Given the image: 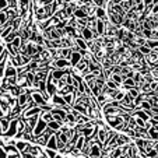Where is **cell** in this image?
I'll list each match as a JSON object with an SVG mask.
<instances>
[{
	"label": "cell",
	"instance_id": "1",
	"mask_svg": "<svg viewBox=\"0 0 158 158\" xmlns=\"http://www.w3.org/2000/svg\"><path fill=\"white\" fill-rule=\"evenodd\" d=\"M55 131L52 130V129L46 127L44 130V133L41 134V136H38V137L34 140V144H36V146H46V143H48V140L51 139V136L53 134Z\"/></svg>",
	"mask_w": 158,
	"mask_h": 158
},
{
	"label": "cell",
	"instance_id": "27",
	"mask_svg": "<svg viewBox=\"0 0 158 158\" xmlns=\"http://www.w3.org/2000/svg\"><path fill=\"white\" fill-rule=\"evenodd\" d=\"M9 21V17H7L6 11H0V25H4Z\"/></svg>",
	"mask_w": 158,
	"mask_h": 158
},
{
	"label": "cell",
	"instance_id": "37",
	"mask_svg": "<svg viewBox=\"0 0 158 158\" xmlns=\"http://www.w3.org/2000/svg\"><path fill=\"white\" fill-rule=\"evenodd\" d=\"M3 52H4V46H3V45H0V57H2Z\"/></svg>",
	"mask_w": 158,
	"mask_h": 158
},
{
	"label": "cell",
	"instance_id": "17",
	"mask_svg": "<svg viewBox=\"0 0 158 158\" xmlns=\"http://www.w3.org/2000/svg\"><path fill=\"white\" fill-rule=\"evenodd\" d=\"M73 15L76 17V20H80V18H87V17H88V15H87V13L84 11V10L81 9V7H80V9L77 7V9H76L74 11H73Z\"/></svg>",
	"mask_w": 158,
	"mask_h": 158
},
{
	"label": "cell",
	"instance_id": "15",
	"mask_svg": "<svg viewBox=\"0 0 158 158\" xmlns=\"http://www.w3.org/2000/svg\"><path fill=\"white\" fill-rule=\"evenodd\" d=\"M23 119H24V118H23ZM24 120L27 122V125L30 126V127L34 130L35 125L38 123V120H39V115H35V116H31V118H28V119H24Z\"/></svg>",
	"mask_w": 158,
	"mask_h": 158
},
{
	"label": "cell",
	"instance_id": "12",
	"mask_svg": "<svg viewBox=\"0 0 158 158\" xmlns=\"http://www.w3.org/2000/svg\"><path fill=\"white\" fill-rule=\"evenodd\" d=\"M74 87L73 85H67V84H66V85H63L62 88L60 89H57V94H59V95H64V94H72V93H74Z\"/></svg>",
	"mask_w": 158,
	"mask_h": 158
},
{
	"label": "cell",
	"instance_id": "39",
	"mask_svg": "<svg viewBox=\"0 0 158 158\" xmlns=\"http://www.w3.org/2000/svg\"><path fill=\"white\" fill-rule=\"evenodd\" d=\"M2 134H3V131H2V125H0V136H2Z\"/></svg>",
	"mask_w": 158,
	"mask_h": 158
},
{
	"label": "cell",
	"instance_id": "30",
	"mask_svg": "<svg viewBox=\"0 0 158 158\" xmlns=\"http://www.w3.org/2000/svg\"><path fill=\"white\" fill-rule=\"evenodd\" d=\"M6 46H7V52H9V53L11 55V57H14V56H17V55H18V53H17V51L14 49V46H13L11 44H7Z\"/></svg>",
	"mask_w": 158,
	"mask_h": 158
},
{
	"label": "cell",
	"instance_id": "35",
	"mask_svg": "<svg viewBox=\"0 0 158 158\" xmlns=\"http://www.w3.org/2000/svg\"><path fill=\"white\" fill-rule=\"evenodd\" d=\"M151 13H152V15H158V3L154 4V7H152Z\"/></svg>",
	"mask_w": 158,
	"mask_h": 158
},
{
	"label": "cell",
	"instance_id": "8",
	"mask_svg": "<svg viewBox=\"0 0 158 158\" xmlns=\"http://www.w3.org/2000/svg\"><path fill=\"white\" fill-rule=\"evenodd\" d=\"M83 59V56H81L80 53H78V51H73L72 52V56H70V66H73V67H76L77 66V63L80 62V60Z\"/></svg>",
	"mask_w": 158,
	"mask_h": 158
},
{
	"label": "cell",
	"instance_id": "4",
	"mask_svg": "<svg viewBox=\"0 0 158 158\" xmlns=\"http://www.w3.org/2000/svg\"><path fill=\"white\" fill-rule=\"evenodd\" d=\"M4 78H9V77H17V69L14 66L11 64L10 59L7 60V64H6V69H4Z\"/></svg>",
	"mask_w": 158,
	"mask_h": 158
},
{
	"label": "cell",
	"instance_id": "24",
	"mask_svg": "<svg viewBox=\"0 0 158 158\" xmlns=\"http://www.w3.org/2000/svg\"><path fill=\"white\" fill-rule=\"evenodd\" d=\"M110 80L114 81V83H116L118 85H120V84H123V78L120 74H110Z\"/></svg>",
	"mask_w": 158,
	"mask_h": 158
},
{
	"label": "cell",
	"instance_id": "43",
	"mask_svg": "<svg viewBox=\"0 0 158 158\" xmlns=\"http://www.w3.org/2000/svg\"><path fill=\"white\" fill-rule=\"evenodd\" d=\"M9 2H11V0H9Z\"/></svg>",
	"mask_w": 158,
	"mask_h": 158
},
{
	"label": "cell",
	"instance_id": "2",
	"mask_svg": "<svg viewBox=\"0 0 158 158\" xmlns=\"http://www.w3.org/2000/svg\"><path fill=\"white\" fill-rule=\"evenodd\" d=\"M46 127H48V123H46L41 116H39L38 123L35 125V127H34V130H32V136H34V139H36L38 136H41V134L44 133V130H45Z\"/></svg>",
	"mask_w": 158,
	"mask_h": 158
},
{
	"label": "cell",
	"instance_id": "5",
	"mask_svg": "<svg viewBox=\"0 0 158 158\" xmlns=\"http://www.w3.org/2000/svg\"><path fill=\"white\" fill-rule=\"evenodd\" d=\"M31 98L34 99V102L36 104V106H44V105L48 104V102L44 99V97L41 95V93H39V91H32V94H31Z\"/></svg>",
	"mask_w": 158,
	"mask_h": 158
},
{
	"label": "cell",
	"instance_id": "42",
	"mask_svg": "<svg viewBox=\"0 0 158 158\" xmlns=\"http://www.w3.org/2000/svg\"><path fill=\"white\" fill-rule=\"evenodd\" d=\"M0 85H2V81H0Z\"/></svg>",
	"mask_w": 158,
	"mask_h": 158
},
{
	"label": "cell",
	"instance_id": "23",
	"mask_svg": "<svg viewBox=\"0 0 158 158\" xmlns=\"http://www.w3.org/2000/svg\"><path fill=\"white\" fill-rule=\"evenodd\" d=\"M62 97H63V99H64L66 104H69V105L73 106V104H74V95H73V93L72 94H64V95H62Z\"/></svg>",
	"mask_w": 158,
	"mask_h": 158
},
{
	"label": "cell",
	"instance_id": "7",
	"mask_svg": "<svg viewBox=\"0 0 158 158\" xmlns=\"http://www.w3.org/2000/svg\"><path fill=\"white\" fill-rule=\"evenodd\" d=\"M41 108L39 106H34V108H30L28 110H25V112H23V116L21 118H24V119H28V118L31 116H35V115H41Z\"/></svg>",
	"mask_w": 158,
	"mask_h": 158
},
{
	"label": "cell",
	"instance_id": "40",
	"mask_svg": "<svg viewBox=\"0 0 158 158\" xmlns=\"http://www.w3.org/2000/svg\"><path fill=\"white\" fill-rule=\"evenodd\" d=\"M55 158H63V157H62V155H56V157H55Z\"/></svg>",
	"mask_w": 158,
	"mask_h": 158
},
{
	"label": "cell",
	"instance_id": "9",
	"mask_svg": "<svg viewBox=\"0 0 158 158\" xmlns=\"http://www.w3.org/2000/svg\"><path fill=\"white\" fill-rule=\"evenodd\" d=\"M52 102H53V108H62L63 105H66L63 97L59 95V94H55V95L52 97Z\"/></svg>",
	"mask_w": 158,
	"mask_h": 158
},
{
	"label": "cell",
	"instance_id": "25",
	"mask_svg": "<svg viewBox=\"0 0 158 158\" xmlns=\"http://www.w3.org/2000/svg\"><path fill=\"white\" fill-rule=\"evenodd\" d=\"M105 83H106L105 85H106L109 89H119V85H118L116 83H114V81L110 80V78H108V80L105 81Z\"/></svg>",
	"mask_w": 158,
	"mask_h": 158
},
{
	"label": "cell",
	"instance_id": "34",
	"mask_svg": "<svg viewBox=\"0 0 158 158\" xmlns=\"http://www.w3.org/2000/svg\"><path fill=\"white\" fill-rule=\"evenodd\" d=\"M105 3H106L105 0H94V6L95 7H101V9H104Z\"/></svg>",
	"mask_w": 158,
	"mask_h": 158
},
{
	"label": "cell",
	"instance_id": "14",
	"mask_svg": "<svg viewBox=\"0 0 158 158\" xmlns=\"http://www.w3.org/2000/svg\"><path fill=\"white\" fill-rule=\"evenodd\" d=\"M95 28H97V32H98V35H99V36H104V35H105V21H102V20H97V25H95Z\"/></svg>",
	"mask_w": 158,
	"mask_h": 158
},
{
	"label": "cell",
	"instance_id": "32",
	"mask_svg": "<svg viewBox=\"0 0 158 158\" xmlns=\"http://www.w3.org/2000/svg\"><path fill=\"white\" fill-rule=\"evenodd\" d=\"M140 109H143V110H150L151 109V105H150V102L147 101V99H144V101L140 104Z\"/></svg>",
	"mask_w": 158,
	"mask_h": 158
},
{
	"label": "cell",
	"instance_id": "18",
	"mask_svg": "<svg viewBox=\"0 0 158 158\" xmlns=\"http://www.w3.org/2000/svg\"><path fill=\"white\" fill-rule=\"evenodd\" d=\"M76 46H77V49H83V51H87V49H88V46H87V42L84 41L81 36L76 38Z\"/></svg>",
	"mask_w": 158,
	"mask_h": 158
},
{
	"label": "cell",
	"instance_id": "16",
	"mask_svg": "<svg viewBox=\"0 0 158 158\" xmlns=\"http://www.w3.org/2000/svg\"><path fill=\"white\" fill-rule=\"evenodd\" d=\"M72 52H73L72 48H60V57L69 60L70 56H72Z\"/></svg>",
	"mask_w": 158,
	"mask_h": 158
},
{
	"label": "cell",
	"instance_id": "41",
	"mask_svg": "<svg viewBox=\"0 0 158 158\" xmlns=\"http://www.w3.org/2000/svg\"><path fill=\"white\" fill-rule=\"evenodd\" d=\"M77 2H78V3H83V2H84V0H77Z\"/></svg>",
	"mask_w": 158,
	"mask_h": 158
},
{
	"label": "cell",
	"instance_id": "28",
	"mask_svg": "<svg viewBox=\"0 0 158 158\" xmlns=\"http://www.w3.org/2000/svg\"><path fill=\"white\" fill-rule=\"evenodd\" d=\"M129 95L131 97V99H134V98H137V97L140 95V91H139L137 88H130L129 89Z\"/></svg>",
	"mask_w": 158,
	"mask_h": 158
},
{
	"label": "cell",
	"instance_id": "22",
	"mask_svg": "<svg viewBox=\"0 0 158 158\" xmlns=\"http://www.w3.org/2000/svg\"><path fill=\"white\" fill-rule=\"evenodd\" d=\"M84 143H85V137H84L83 134H81L80 137H78V140L76 141V146H74V148H77V150H83V147H84Z\"/></svg>",
	"mask_w": 158,
	"mask_h": 158
},
{
	"label": "cell",
	"instance_id": "36",
	"mask_svg": "<svg viewBox=\"0 0 158 158\" xmlns=\"http://www.w3.org/2000/svg\"><path fill=\"white\" fill-rule=\"evenodd\" d=\"M0 158H7V152L4 151V148L0 147Z\"/></svg>",
	"mask_w": 158,
	"mask_h": 158
},
{
	"label": "cell",
	"instance_id": "38",
	"mask_svg": "<svg viewBox=\"0 0 158 158\" xmlns=\"http://www.w3.org/2000/svg\"><path fill=\"white\" fill-rule=\"evenodd\" d=\"M154 150L157 151V154H158V141H155L154 143Z\"/></svg>",
	"mask_w": 158,
	"mask_h": 158
},
{
	"label": "cell",
	"instance_id": "11",
	"mask_svg": "<svg viewBox=\"0 0 158 158\" xmlns=\"http://www.w3.org/2000/svg\"><path fill=\"white\" fill-rule=\"evenodd\" d=\"M118 147L120 146H126V144H130V139L126 134H118V140H116Z\"/></svg>",
	"mask_w": 158,
	"mask_h": 158
},
{
	"label": "cell",
	"instance_id": "33",
	"mask_svg": "<svg viewBox=\"0 0 158 158\" xmlns=\"http://www.w3.org/2000/svg\"><path fill=\"white\" fill-rule=\"evenodd\" d=\"M9 6H10L9 0H0V11H4Z\"/></svg>",
	"mask_w": 158,
	"mask_h": 158
},
{
	"label": "cell",
	"instance_id": "20",
	"mask_svg": "<svg viewBox=\"0 0 158 158\" xmlns=\"http://www.w3.org/2000/svg\"><path fill=\"white\" fill-rule=\"evenodd\" d=\"M39 116H41L46 123H49V122H52V120H53V115H52L51 112H41V115H39Z\"/></svg>",
	"mask_w": 158,
	"mask_h": 158
},
{
	"label": "cell",
	"instance_id": "6",
	"mask_svg": "<svg viewBox=\"0 0 158 158\" xmlns=\"http://www.w3.org/2000/svg\"><path fill=\"white\" fill-rule=\"evenodd\" d=\"M15 147H17L18 152L20 154H23V152H30V148H31V144L28 143V141L25 140H20L15 143Z\"/></svg>",
	"mask_w": 158,
	"mask_h": 158
},
{
	"label": "cell",
	"instance_id": "26",
	"mask_svg": "<svg viewBox=\"0 0 158 158\" xmlns=\"http://www.w3.org/2000/svg\"><path fill=\"white\" fill-rule=\"evenodd\" d=\"M123 97H125V93H123L122 89H118V93L115 94V97H114V99L112 101H116V102H120L123 99Z\"/></svg>",
	"mask_w": 158,
	"mask_h": 158
},
{
	"label": "cell",
	"instance_id": "29",
	"mask_svg": "<svg viewBox=\"0 0 158 158\" xmlns=\"http://www.w3.org/2000/svg\"><path fill=\"white\" fill-rule=\"evenodd\" d=\"M44 151H45V154H46V157H48V158H55V157H56V150H51V148H45L44 150Z\"/></svg>",
	"mask_w": 158,
	"mask_h": 158
},
{
	"label": "cell",
	"instance_id": "3",
	"mask_svg": "<svg viewBox=\"0 0 158 158\" xmlns=\"http://www.w3.org/2000/svg\"><path fill=\"white\" fill-rule=\"evenodd\" d=\"M17 131H18V119H13V120H10L9 130H7L3 136H6L7 139H13V137H15Z\"/></svg>",
	"mask_w": 158,
	"mask_h": 158
},
{
	"label": "cell",
	"instance_id": "31",
	"mask_svg": "<svg viewBox=\"0 0 158 158\" xmlns=\"http://www.w3.org/2000/svg\"><path fill=\"white\" fill-rule=\"evenodd\" d=\"M139 51H140L143 55H146V56H147V55L151 53V49H150L148 46H147V45H143V46H139Z\"/></svg>",
	"mask_w": 158,
	"mask_h": 158
},
{
	"label": "cell",
	"instance_id": "10",
	"mask_svg": "<svg viewBox=\"0 0 158 158\" xmlns=\"http://www.w3.org/2000/svg\"><path fill=\"white\" fill-rule=\"evenodd\" d=\"M45 148H51V150H57V137L55 136V133L51 136V139L48 140Z\"/></svg>",
	"mask_w": 158,
	"mask_h": 158
},
{
	"label": "cell",
	"instance_id": "21",
	"mask_svg": "<svg viewBox=\"0 0 158 158\" xmlns=\"http://www.w3.org/2000/svg\"><path fill=\"white\" fill-rule=\"evenodd\" d=\"M48 127L52 129L53 131H57V130H60V127H62V123L56 122V120H52V122L48 123Z\"/></svg>",
	"mask_w": 158,
	"mask_h": 158
},
{
	"label": "cell",
	"instance_id": "19",
	"mask_svg": "<svg viewBox=\"0 0 158 158\" xmlns=\"http://www.w3.org/2000/svg\"><path fill=\"white\" fill-rule=\"evenodd\" d=\"M0 125H2V131H3V134H4L7 130H9V127H10V120L4 116V118H2V119H0Z\"/></svg>",
	"mask_w": 158,
	"mask_h": 158
},
{
	"label": "cell",
	"instance_id": "13",
	"mask_svg": "<svg viewBox=\"0 0 158 158\" xmlns=\"http://www.w3.org/2000/svg\"><path fill=\"white\" fill-rule=\"evenodd\" d=\"M81 38L84 39L85 42H88V41H93V32H91V30L89 28H83V31H81Z\"/></svg>",
	"mask_w": 158,
	"mask_h": 158
}]
</instances>
